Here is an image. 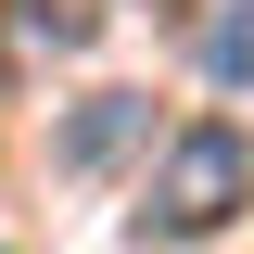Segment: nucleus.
I'll list each match as a JSON object with an SVG mask.
<instances>
[{
	"mask_svg": "<svg viewBox=\"0 0 254 254\" xmlns=\"http://www.w3.org/2000/svg\"><path fill=\"white\" fill-rule=\"evenodd\" d=\"M242 203H254V140L242 127H178L165 165L140 178V216L127 229H140V242H216Z\"/></svg>",
	"mask_w": 254,
	"mask_h": 254,
	"instance_id": "obj_1",
	"label": "nucleus"
},
{
	"mask_svg": "<svg viewBox=\"0 0 254 254\" xmlns=\"http://www.w3.org/2000/svg\"><path fill=\"white\" fill-rule=\"evenodd\" d=\"M140 127H153V102H89V115H76V127H64V165H102V153H127V140H140Z\"/></svg>",
	"mask_w": 254,
	"mask_h": 254,
	"instance_id": "obj_3",
	"label": "nucleus"
},
{
	"mask_svg": "<svg viewBox=\"0 0 254 254\" xmlns=\"http://www.w3.org/2000/svg\"><path fill=\"white\" fill-rule=\"evenodd\" d=\"M102 26H115V0H13V38L26 51H89Z\"/></svg>",
	"mask_w": 254,
	"mask_h": 254,
	"instance_id": "obj_2",
	"label": "nucleus"
},
{
	"mask_svg": "<svg viewBox=\"0 0 254 254\" xmlns=\"http://www.w3.org/2000/svg\"><path fill=\"white\" fill-rule=\"evenodd\" d=\"M216 13H254V0H216Z\"/></svg>",
	"mask_w": 254,
	"mask_h": 254,
	"instance_id": "obj_5",
	"label": "nucleus"
},
{
	"mask_svg": "<svg viewBox=\"0 0 254 254\" xmlns=\"http://www.w3.org/2000/svg\"><path fill=\"white\" fill-rule=\"evenodd\" d=\"M203 64L242 89V76H254V13H216V26H203Z\"/></svg>",
	"mask_w": 254,
	"mask_h": 254,
	"instance_id": "obj_4",
	"label": "nucleus"
}]
</instances>
